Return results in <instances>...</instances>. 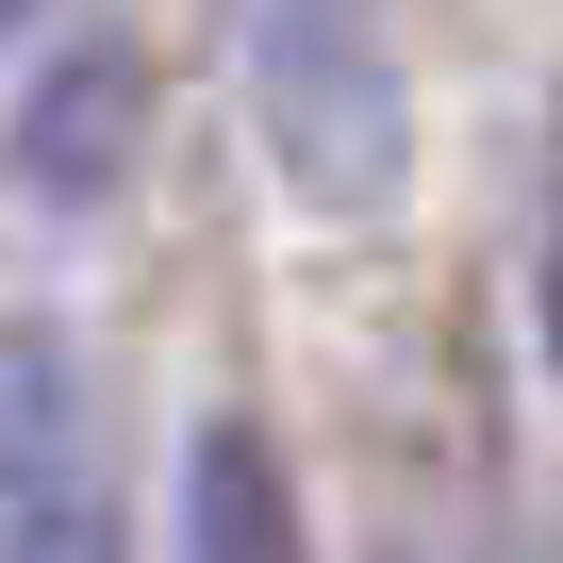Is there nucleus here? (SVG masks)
I'll return each instance as SVG.
<instances>
[{
	"instance_id": "1",
	"label": "nucleus",
	"mask_w": 563,
	"mask_h": 563,
	"mask_svg": "<svg viewBox=\"0 0 563 563\" xmlns=\"http://www.w3.org/2000/svg\"><path fill=\"white\" fill-rule=\"evenodd\" d=\"M232 84H249L265 166L316 216H398V183H415V84H398L382 0H232Z\"/></svg>"
},
{
	"instance_id": "3",
	"label": "nucleus",
	"mask_w": 563,
	"mask_h": 563,
	"mask_svg": "<svg viewBox=\"0 0 563 563\" xmlns=\"http://www.w3.org/2000/svg\"><path fill=\"white\" fill-rule=\"evenodd\" d=\"M133 133H150V67H133L117 34L51 51V67H34V100L0 117V150H18V183H34V199H67V216L133 183Z\"/></svg>"
},
{
	"instance_id": "4",
	"label": "nucleus",
	"mask_w": 563,
	"mask_h": 563,
	"mask_svg": "<svg viewBox=\"0 0 563 563\" xmlns=\"http://www.w3.org/2000/svg\"><path fill=\"white\" fill-rule=\"evenodd\" d=\"M183 563H316L299 481H282V448L249 415H199L183 431Z\"/></svg>"
},
{
	"instance_id": "5",
	"label": "nucleus",
	"mask_w": 563,
	"mask_h": 563,
	"mask_svg": "<svg viewBox=\"0 0 563 563\" xmlns=\"http://www.w3.org/2000/svg\"><path fill=\"white\" fill-rule=\"evenodd\" d=\"M530 299H547V365H563V199H547V265H530Z\"/></svg>"
},
{
	"instance_id": "6",
	"label": "nucleus",
	"mask_w": 563,
	"mask_h": 563,
	"mask_svg": "<svg viewBox=\"0 0 563 563\" xmlns=\"http://www.w3.org/2000/svg\"><path fill=\"white\" fill-rule=\"evenodd\" d=\"M18 18H34V0H0V34H18Z\"/></svg>"
},
{
	"instance_id": "2",
	"label": "nucleus",
	"mask_w": 563,
	"mask_h": 563,
	"mask_svg": "<svg viewBox=\"0 0 563 563\" xmlns=\"http://www.w3.org/2000/svg\"><path fill=\"white\" fill-rule=\"evenodd\" d=\"M0 563H133L100 382L67 332H0Z\"/></svg>"
}]
</instances>
